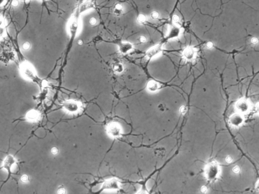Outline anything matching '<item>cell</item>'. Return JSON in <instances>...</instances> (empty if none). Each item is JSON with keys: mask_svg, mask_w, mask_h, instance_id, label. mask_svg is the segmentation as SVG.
<instances>
[{"mask_svg": "<svg viewBox=\"0 0 259 194\" xmlns=\"http://www.w3.org/2000/svg\"><path fill=\"white\" fill-rule=\"evenodd\" d=\"M180 30L178 27L174 26L172 27L170 30L168 38H176L179 36Z\"/></svg>", "mask_w": 259, "mask_h": 194, "instance_id": "8fae6325", "label": "cell"}, {"mask_svg": "<svg viewBox=\"0 0 259 194\" xmlns=\"http://www.w3.org/2000/svg\"><path fill=\"white\" fill-rule=\"evenodd\" d=\"M89 23H90V24L92 25V26H94V25L97 24V19L95 18V17H92V18H91L90 19V20H89Z\"/></svg>", "mask_w": 259, "mask_h": 194, "instance_id": "ac0fdd59", "label": "cell"}, {"mask_svg": "<svg viewBox=\"0 0 259 194\" xmlns=\"http://www.w3.org/2000/svg\"><path fill=\"white\" fill-rule=\"evenodd\" d=\"M40 1H45V0H40Z\"/></svg>", "mask_w": 259, "mask_h": 194, "instance_id": "836d02e7", "label": "cell"}, {"mask_svg": "<svg viewBox=\"0 0 259 194\" xmlns=\"http://www.w3.org/2000/svg\"><path fill=\"white\" fill-rule=\"evenodd\" d=\"M252 44H257L258 42V40L257 38H253L252 39Z\"/></svg>", "mask_w": 259, "mask_h": 194, "instance_id": "f546056e", "label": "cell"}, {"mask_svg": "<svg viewBox=\"0 0 259 194\" xmlns=\"http://www.w3.org/2000/svg\"><path fill=\"white\" fill-rule=\"evenodd\" d=\"M15 59V54L10 47H5L0 53V62L5 64H8L13 62Z\"/></svg>", "mask_w": 259, "mask_h": 194, "instance_id": "7a4b0ae2", "label": "cell"}, {"mask_svg": "<svg viewBox=\"0 0 259 194\" xmlns=\"http://www.w3.org/2000/svg\"><path fill=\"white\" fill-rule=\"evenodd\" d=\"M180 112L182 114H185V113L187 111V108L183 106H182L181 107L180 109Z\"/></svg>", "mask_w": 259, "mask_h": 194, "instance_id": "44dd1931", "label": "cell"}, {"mask_svg": "<svg viewBox=\"0 0 259 194\" xmlns=\"http://www.w3.org/2000/svg\"><path fill=\"white\" fill-rule=\"evenodd\" d=\"M12 5L14 7H17L19 4V2L18 0H13L12 1Z\"/></svg>", "mask_w": 259, "mask_h": 194, "instance_id": "7402d4cb", "label": "cell"}, {"mask_svg": "<svg viewBox=\"0 0 259 194\" xmlns=\"http://www.w3.org/2000/svg\"><path fill=\"white\" fill-rule=\"evenodd\" d=\"M38 117V115L36 112L32 111L30 113H29L28 115V118H29L30 120H35Z\"/></svg>", "mask_w": 259, "mask_h": 194, "instance_id": "2e32d148", "label": "cell"}, {"mask_svg": "<svg viewBox=\"0 0 259 194\" xmlns=\"http://www.w3.org/2000/svg\"><path fill=\"white\" fill-rule=\"evenodd\" d=\"M7 0H0V7L3 6L7 2Z\"/></svg>", "mask_w": 259, "mask_h": 194, "instance_id": "4316f807", "label": "cell"}, {"mask_svg": "<svg viewBox=\"0 0 259 194\" xmlns=\"http://www.w3.org/2000/svg\"><path fill=\"white\" fill-rule=\"evenodd\" d=\"M21 180L23 182H27L28 180L27 175H23V177H21Z\"/></svg>", "mask_w": 259, "mask_h": 194, "instance_id": "d4e9b609", "label": "cell"}, {"mask_svg": "<svg viewBox=\"0 0 259 194\" xmlns=\"http://www.w3.org/2000/svg\"><path fill=\"white\" fill-rule=\"evenodd\" d=\"M124 9L123 5L121 4L115 5L113 9V13L117 16H120L124 13Z\"/></svg>", "mask_w": 259, "mask_h": 194, "instance_id": "4fadbf2b", "label": "cell"}, {"mask_svg": "<svg viewBox=\"0 0 259 194\" xmlns=\"http://www.w3.org/2000/svg\"><path fill=\"white\" fill-rule=\"evenodd\" d=\"M173 20L175 23H178L179 21V17L178 15H175L173 16Z\"/></svg>", "mask_w": 259, "mask_h": 194, "instance_id": "603a6c76", "label": "cell"}, {"mask_svg": "<svg viewBox=\"0 0 259 194\" xmlns=\"http://www.w3.org/2000/svg\"><path fill=\"white\" fill-rule=\"evenodd\" d=\"M150 16H151V18H152L153 19H156L159 17V14L158 13V12H157L154 11L151 13Z\"/></svg>", "mask_w": 259, "mask_h": 194, "instance_id": "d6986e66", "label": "cell"}, {"mask_svg": "<svg viewBox=\"0 0 259 194\" xmlns=\"http://www.w3.org/2000/svg\"><path fill=\"white\" fill-rule=\"evenodd\" d=\"M79 20L77 17L72 16L70 18L68 24V31L70 36H76L78 32L79 31Z\"/></svg>", "mask_w": 259, "mask_h": 194, "instance_id": "3957f363", "label": "cell"}, {"mask_svg": "<svg viewBox=\"0 0 259 194\" xmlns=\"http://www.w3.org/2000/svg\"><path fill=\"white\" fill-rule=\"evenodd\" d=\"M51 152H52V154H57V153H58V150H57V149H56V148H54L52 149Z\"/></svg>", "mask_w": 259, "mask_h": 194, "instance_id": "4dcf8cb0", "label": "cell"}, {"mask_svg": "<svg viewBox=\"0 0 259 194\" xmlns=\"http://www.w3.org/2000/svg\"><path fill=\"white\" fill-rule=\"evenodd\" d=\"M119 51L120 53L126 55L131 52L133 50V46L129 42H119Z\"/></svg>", "mask_w": 259, "mask_h": 194, "instance_id": "277c9868", "label": "cell"}, {"mask_svg": "<svg viewBox=\"0 0 259 194\" xmlns=\"http://www.w3.org/2000/svg\"><path fill=\"white\" fill-rule=\"evenodd\" d=\"M66 109L70 111H76L79 109V106L77 103L74 101H68L65 104Z\"/></svg>", "mask_w": 259, "mask_h": 194, "instance_id": "7c38bea8", "label": "cell"}, {"mask_svg": "<svg viewBox=\"0 0 259 194\" xmlns=\"http://www.w3.org/2000/svg\"><path fill=\"white\" fill-rule=\"evenodd\" d=\"M94 4L90 1H86L79 6V14L83 13L94 8Z\"/></svg>", "mask_w": 259, "mask_h": 194, "instance_id": "52a82bcc", "label": "cell"}, {"mask_svg": "<svg viewBox=\"0 0 259 194\" xmlns=\"http://www.w3.org/2000/svg\"><path fill=\"white\" fill-rule=\"evenodd\" d=\"M213 47V44L212 42H208L207 44V47L208 49H211Z\"/></svg>", "mask_w": 259, "mask_h": 194, "instance_id": "83f0119b", "label": "cell"}, {"mask_svg": "<svg viewBox=\"0 0 259 194\" xmlns=\"http://www.w3.org/2000/svg\"><path fill=\"white\" fill-rule=\"evenodd\" d=\"M64 191H65V190H64V189H60V190H59V193H61V194H62V193H64Z\"/></svg>", "mask_w": 259, "mask_h": 194, "instance_id": "1f68e13d", "label": "cell"}, {"mask_svg": "<svg viewBox=\"0 0 259 194\" xmlns=\"http://www.w3.org/2000/svg\"><path fill=\"white\" fill-rule=\"evenodd\" d=\"M108 132L112 136L117 137L119 136L120 134V128L116 124L113 123L109 126Z\"/></svg>", "mask_w": 259, "mask_h": 194, "instance_id": "ba28073f", "label": "cell"}, {"mask_svg": "<svg viewBox=\"0 0 259 194\" xmlns=\"http://www.w3.org/2000/svg\"><path fill=\"white\" fill-rule=\"evenodd\" d=\"M147 88L149 91H156L158 89V84L154 81H150L147 85Z\"/></svg>", "mask_w": 259, "mask_h": 194, "instance_id": "5bb4252c", "label": "cell"}, {"mask_svg": "<svg viewBox=\"0 0 259 194\" xmlns=\"http://www.w3.org/2000/svg\"><path fill=\"white\" fill-rule=\"evenodd\" d=\"M162 45L158 44L151 48L146 52V57L149 59H151L156 56L162 51Z\"/></svg>", "mask_w": 259, "mask_h": 194, "instance_id": "8992f818", "label": "cell"}, {"mask_svg": "<svg viewBox=\"0 0 259 194\" xmlns=\"http://www.w3.org/2000/svg\"><path fill=\"white\" fill-rule=\"evenodd\" d=\"M139 41L141 43H145L147 42V38L144 36H141L139 38Z\"/></svg>", "mask_w": 259, "mask_h": 194, "instance_id": "ffe728a7", "label": "cell"}, {"mask_svg": "<svg viewBox=\"0 0 259 194\" xmlns=\"http://www.w3.org/2000/svg\"><path fill=\"white\" fill-rule=\"evenodd\" d=\"M22 47H23V49L25 51H28L31 48V45H30L29 42H25V43L23 44Z\"/></svg>", "mask_w": 259, "mask_h": 194, "instance_id": "e0dca14e", "label": "cell"}, {"mask_svg": "<svg viewBox=\"0 0 259 194\" xmlns=\"http://www.w3.org/2000/svg\"><path fill=\"white\" fill-rule=\"evenodd\" d=\"M233 171L235 173H238L240 171V168L238 166H235L233 168Z\"/></svg>", "mask_w": 259, "mask_h": 194, "instance_id": "cb8c5ba5", "label": "cell"}, {"mask_svg": "<svg viewBox=\"0 0 259 194\" xmlns=\"http://www.w3.org/2000/svg\"><path fill=\"white\" fill-rule=\"evenodd\" d=\"M19 69L21 74L25 78L33 80L34 81L40 80L34 66L27 61H24L21 63Z\"/></svg>", "mask_w": 259, "mask_h": 194, "instance_id": "6da1fadb", "label": "cell"}, {"mask_svg": "<svg viewBox=\"0 0 259 194\" xmlns=\"http://www.w3.org/2000/svg\"><path fill=\"white\" fill-rule=\"evenodd\" d=\"M7 22L3 16H0V41L4 40L7 35Z\"/></svg>", "mask_w": 259, "mask_h": 194, "instance_id": "5b68a950", "label": "cell"}, {"mask_svg": "<svg viewBox=\"0 0 259 194\" xmlns=\"http://www.w3.org/2000/svg\"><path fill=\"white\" fill-rule=\"evenodd\" d=\"M78 45H83V41H82V40H79V41H78Z\"/></svg>", "mask_w": 259, "mask_h": 194, "instance_id": "d6a6232c", "label": "cell"}, {"mask_svg": "<svg viewBox=\"0 0 259 194\" xmlns=\"http://www.w3.org/2000/svg\"><path fill=\"white\" fill-rule=\"evenodd\" d=\"M195 55L194 50L192 48H188L184 52V56L188 60H191L193 59Z\"/></svg>", "mask_w": 259, "mask_h": 194, "instance_id": "30bf717a", "label": "cell"}, {"mask_svg": "<svg viewBox=\"0 0 259 194\" xmlns=\"http://www.w3.org/2000/svg\"><path fill=\"white\" fill-rule=\"evenodd\" d=\"M207 187H205V186H203V187H201V191L203 193H206V192H207Z\"/></svg>", "mask_w": 259, "mask_h": 194, "instance_id": "f1b7e54d", "label": "cell"}, {"mask_svg": "<svg viewBox=\"0 0 259 194\" xmlns=\"http://www.w3.org/2000/svg\"><path fill=\"white\" fill-rule=\"evenodd\" d=\"M137 20L138 23H139V24H144V23L146 22V18L144 15L140 14L138 16Z\"/></svg>", "mask_w": 259, "mask_h": 194, "instance_id": "9a60e30c", "label": "cell"}, {"mask_svg": "<svg viewBox=\"0 0 259 194\" xmlns=\"http://www.w3.org/2000/svg\"><path fill=\"white\" fill-rule=\"evenodd\" d=\"M112 68L113 72L117 74L122 73L125 69L124 65L119 61H116L113 63Z\"/></svg>", "mask_w": 259, "mask_h": 194, "instance_id": "9c48e42d", "label": "cell"}, {"mask_svg": "<svg viewBox=\"0 0 259 194\" xmlns=\"http://www.w3.org/2000/svg\"><path fill=\"white\" fill-rule=\"evenodd\" d=\"M226 161L227 163H231V162H232V158L230 156H227V157L226 158Z\"/></svg>", "mask_w": 259, "mask_h": 194, "instance_id": "484cf974", "label": "cell"}]
</instances>
